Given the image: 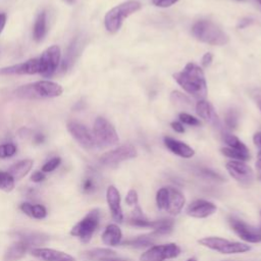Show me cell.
<instances>
[{
    "mask_svg": "<svg viewBox=\"0 0 261 261\" xmlns=\"http://www.w3.org/2000/svg\"><path fill=\"white\" fill-rule=\"evenodd\" d=\"M175 82L198 101L205 100L207 96V84L200 66L189 62L181 71L173 74Z\"/></svg>",
    "mask_w": 261,
    "mask_h": 261,
    "instance_id": "cell-1",
    "label": "cell"
},
{
    "mask_svg": "<svg viewBox=\"0 0 261 261\" xmlns=\"http://www.w3.org/2000/svg\"><path fill=\"white\" fill-rule=\"evenodd\" d=\"M193 36L200 42L222 46L228 43L229 38L219 25L208 19H200L192 27Z\"/></svg>",
    "mask_w": 261,
    "mask_h": 261,
    "instance_id": "cell-2",
    "label": "cell"
},
{
    "mask_svg": "<svg viewBox=\"0 0 261 261\" xmlns=\"http://www.w3.org/2000/svg\"><path fill=\"white\" fill-rule=\"evenodd\" d=\"M62 92L63 89L59 84L44 80L21 86L14 91V94L22 99H43L58 97Z\"/></svg>",
    "mask_w": 261,
    "mask_h": 261,
    "instance_id": "cell-3",
    "label": "cell"
},
{
    "mask_svg": "<svg viewBox=\"0 0 261 261\" xmlns=\"http://www.w3.org/2000/svg\"><path fill=\"white\" fill-rule=\"evenodd\" d=\"M186 198L184 194L172 187H163L157 191L156 205L160 211L169 215H177L184 208Z\"/></svg>",
    "mask_w": 261,
    "mask_h": 261,
    "instance_id": "cell-4",
    "label": "cell"
},
{
    "mask_svg": "<svg viewBox=\"0 0 261 261\" xmlns=\"http://www.w3.org/2000/svg\"><path fill=\"white\" fill-rule=\"evenodd\" d=\"M141 9V3L135 0L122 2L111 8L104 17V24L109 33H116L124 18Z\"/></svg>",
    "mask_w": 261,
    "mask_h": 261,
    "instance_id": "cell-5",
    "label": "cell"
},
{
    "mask_svg": "<svg viewBox=\"0 0 261 261\" xmlns=\"http://www.w3.org/2000/svg\"><path fill=\"white\" fill-rule=\"evenodd\" d=\"M93 137L97 148H107L119 142L115 127L104 117H97L94 122Z\"/></svg>",
    "mask_w": 261,
    "mask_h": 261,
    "instance_id": "cell-6",
    "label": "cell"
},
{
    "mask_svg": "<svg viewBox=\"0 0 261 261\" xmlns=\"http://www.w3.org/2000/svg\"><path fill=\"white\" fill-rule=\"evenodd\" d=\"M199 244L203 247L211 249L221 254H240L251 250L247 244L240 242H232L219 237H206L199 240Z\"/></svg>",
    "mask_w": 261,
    "mask_h": 261,
    "instance_id": "cell-7",
    "label": "cell"
},
{
    "mask_svg": "<svg viewBox=\"0 0 261 261\" xmlns=\"http://www.w3.org/2000/svg\"><path fill=\"white\" fill-rule=\"evenodd\" d=\"M100 221L99 209H92L70 230V234L79 238L83 243H88L96 231Z\"/></svg>",
    "mask_w": 261,
    "mask_h": 261,
    "instance_id": "cell-8",
    "label": "cell"
},
{
    "mask_svg": "<svg viewBox=\"0 0 261 261\" xmlns=\"http://www.w3.org/2000/svg\"><path fill=\"white\" fill-rule=\"evenodd\" d=\"M180 252V248L174 243L156 245L145 251L140 256V261H164L166 259L177 257Z\"/></svg>",
    "mask_w": 261,
    "mask_h": 261,
    "instance_id": "cell-9",
    "label": "cell"
},
{
    "mask_svg": "<svg viewBox=\"0 0 261 261\" xmlns=\"http://www.w3.org/2000/svg\"><path fill=\"white\" fill-rule=\"evenodd\" d=\"M137 156V150L133 145H122L104 153L99 161L104 166H116L122 161L133 159Z\"/></svg>",
    "mask_w": 261,
    "mask_h": 261,
    "instance_id": "cell-10",
    "label": "cell"
},
{
    "mask_svg": "<svg viewBox=\"0 0 261 261\" xmlns=\"http://www.w3.org/2000/svg\"><path fill=\"white\" fill-rule=\"evenodd\" d=\"M128 223L133 226L141 227V228H152L153 233L157 237L167 234L171 231L173 227L172 219H157V220H149L146 216L141 218H133L130 217Z\"/></svg>",
    "mask_w": 261,
    "mask_h": 261,
    "instance_id": "cell-11",
    "label": "cell"
},
{
    "mask_svg": "<svg viewBox=\"0 0 261 261\" xmlns=\"http://www.w3.org/2000/svg\"><path fill=\"white\" fill-rule=\"evenodd\" d=\"M61 58V51L60 48L57 45L50 46L47 48L39 57L40 62V68H41V74L44 76H49L53 74L60 62Z\"/></svg>",
    "mask_w": 261,
    "mask_h": 261,
    "instance_id": "cell-12",
    "label": "cell"
},
{
    "mask_svg": "<svg viewBox=\"0 0 261 261\" xmlns=\"http://www.w3.org/2000/svg\"><path fill=\"white\" fill-rule=\"evenodd\" d=\"M229 224L232 230L245 242L247 243H260L261 242V232L259 228H256L242 219H239L234 216L228 218Z\"/></svg>",
    "mask_w": 261,
    "mask_h": 261,
    "instance_id": "cell-13",
    "label": "cell"
},
{
    "mask_svg": "<svg viewBox=\"0 0 261 261\" xmlns=\"http://www.w3.org/2000/svg\"><path fill=\"white\" fill-rule=\"evenodd\" d=\"M67 129L73 139L85 149L92 150L96 147V143L93 137V133H91L87 126L84 124L70 120L67 122Z\"/></svg>",
    "mask_w": 261,
    "mask_h": 261,
    "instance_id": "cell-14",
    "label": "cell"
},
{
    "mask_svg": "<svg viewBox=\"0 0 261 261\" xmlns=\"http://www.w3.org/2000/svg\"><path fill=\"white\" fill-rule=\"evenodd\" d=\"M229 175L242 185H250L254 180L253 169L244 161L231 160L225 165Z\"/></svg>",
    "mask_w": 261,
    "mask_h": 261,
    "instance_id": "cell-15",
    "label": "cell"
},
{
    "mask_svg": "<svg viewBox=\"0 0 261 261\" xmlns=\"http://www.w3.org/2000/svg\"><path fill=\"white\" fill-rule=\"evenodd\" d=\"M39 58H32L24 62L16 63L6 67L0 68V75H23V74H36L40 73Z\"/></svg>",
    "mask_w": 261,
    "mask_h": 261,
    "instance_id": "cell-16",
    "label": "cell"
},
{
    "mask_svg": "<svg viewBox=\"0 0 261 261\" xmlns=\"http://www.w3.org/2000/svg\"><path fill=\"white\" fill-rule=\"evenodd\" d=\"M217 210V207L214 203L199 199L192 202L186 209V212L189 216L194 218H206L212 215Z\"/></svg>",
    "mask_w": 261,
    "mask_h": 261,
    "instance_id": "cell-17",
    "label": "cell"
},
{
    "mask_svg": "<svg viewBox=\"0 0 261 261\" xmlns=\"http://www.w3.org/2000/svg\"><path fill=\"white\" fill-rule=\"evenodd\" d=\"M106 200L111 213V217L115 222L121 223L123 220L122 208L120 205V194L114 186H109L106 191Z\"/></svg>",
    "mask_w": 261,
    "mask_h": 261,
    "instance_id": "cell-18",
    "label": "cell"
},
{
    "mask_svg": "<svg viewBox=\"0 0 261 261\" xmlns=\"http://www.w3.org/2000/svg\"><path fill=\"white\" fill-rule=\"evenodd\" d=\"M31 253L41 261H75V259L62 251L49 248H33Z\"/></svg>",
    "mask_w": 261,
    "mask_h": 261,
    "instance_id": "cell-19",
    "label": "cell"
},
{
    "mask_svg": "<svg viewBox=\"0 0 261 261\" xmlns=\"http://www.w3.org/2000/svg\"><path fill=\"white\" fill-rule=\"evenodd\" d=\"M196 111L198 115L201 118H203L205 121H207L208 123H210L215 127H220L221 125L220 119L217 113L215 112L213 106L208 101H205V100L198 101L196 104Z\"/></svg>",
    "mask_w": 261,
    "mask_h": 261,
    "instance_id": "cell-20",
    "label": "cell"
},
{
    "mask_svg": "<svg viewBox=\"0 0 261 261\" xmlns=\"http://www.w3.org/2000/svg\"><path fill=\"white\" fill-rule=\"evenodd\" d=\"M164 145L171 153H173L181 158H192L195 155V151L192 147H190L186 143L175 140L173 138L165 137Z\"/></svg>",
    "mask_w": 261,
    "mask_h": 261,
    "instance_id": "cell-21",
    "label": "cell"
},
{
    "mask_svg": "<svg viewBox=\"0 0 261 261\" xmlns=\"http://www.w3.org/2000/svg\"><path fill=\"white\" fill-rule=\"evenodd\" d=\"M31 248L32 247L30 246V244L21 239H18L15 243L8 247L3 259L4 261H17L21 259Z\"/></svg>",
    "mask_w": 261,
    "mask_h": 261,
    "instance_id": "cell-22",
    "label": "cell"
},
{
    "mask_svg": "<svg viewBox=\"0 0 261 261\" xmlns=\"http://www.w3.org/2000/svg\"><path fill=\"white\" fill-rule=\"evenodd\" d=\"M101 239H102V242L107 246H110V247L118 246L122 239V232L118 227V225L111 223L106 226V228L102 233Z\"/></svg>",
    "mask_w": 261,
    "mask_h": 261,
    "instance_id": "cell-23",
    "label": "cell"
},
{
    "mask_svg": "<svg viewBox=\"0 0 261 261\" xmlns=\"http://www.w3.org/2000/svg\"><path fill=\"white\" fill-rule=\"evenodd\" d=\"M33 164L34 161L32 159H23L11 165L7 172L14 178V180H18L29 173L33 167Z\"/></svg>",
    "mask_w": 261,
    "mask_h": 261,
    "instance_id": "cell-24",
    "label": "cell"
},
{
    "mask_svg": "<svg viewBox=\"0 0 261 261\" xmlns=\"http://www.w3.org/2000/svg\"><path fill=\"white\" fill-rule=\"evenodd\" d=\"M47 34V15L45 11H42L38 14L34 29H33V37L36 42H41Z\"/></svg>",
    "mask_w": 261,
    "mask_h": 261,
    "instance_id": "cell-25",
    "label": "cell"
},
{
    "mask_svg": "<svg viewBox=\"0 0 261 261\" xmlns=\"http://www.w3.org/2000/svg\"><path fill=\"white\" fill-rule=\"evenodd\" d=\"M15 234H16L17 239H21V240L25 241L28 244H30L31 247L41 245L48 240V237L46 234L36 232V231H31V230L16 231Z\"/></svg>",
    "mask_w": 261,
    "mask_h": 261,
    "instance_id": "cell-26",
    "label": "cell"
},
{
    "mask_svg": "<svg viewBox=\"0 0 261 261\" xmlns=\"http://www.w3.org/2000/svg\"><path fill=\"white\" fill-rule=\"evenodd\" d=\"M156 237L157 236H155L153 232L150 234L139 236V237L128 239V240L122 242V246L132 247V248H146V247L151 246L154 243Z\"/></svg>",
    "mask_w": 261,
    "mask_h": 261,
    "instance_id": "cell-27",
    "label": "cell"
},
{
    "mask_svg": "<svg viewBox=\"0 0 261 261\" xmlns=\"http://www.w3.org/2000/svg\"><path fill=\"white\" fill-rule=\"evenodd\" d=\"M19 208L24 214L36 219H43L47 215L46 208L41 204L33 205L31 203H22L20 204Z\"/></svg>",
    "mask_w": 261,
    "mask_h": 261,
    "instance_id": "cell-28",
    "label": "cell"
},
{
    "mask_svg": "<svg viewBox=\"0 0 261 261\" xmlns=\"http://www.w3.org/2000/svg\"><path fill=\"white\" fill-rule=\"evenodd\" d=\"M83 256L86 259L89 260H98L101 261L105 258H109V257H114L116 256L115 252L111 249H107V248H96V249H92L89 251H86L83 253Z\"/></svg>",
    "mask_w": 261,
    "mask_h": 261,
    "instance_id": "cell-29",
    "label": "cell"
},
{
    "mask_svg": "<svg viewBox=\"0 0 261 261\" xmlns=\"http://www.w3.org/2000/svg\"><path fill=\"white\" fill-rule=\"evenodd\" d=\"M220 151L224 156L234 159V160H238V161H247L251 157L249 150L243 151V150H237V149H231V148L225 147V148H222Z\"/></svg>",
    "mask_w": 261,
    "mask_h": 261,
    "instance_id": "cell-30",
    "label": "cell"
},
{
    "mask_svg": "<svg viewBox=\"0 0 261 261\" xmlns=\"http://www.w3.org/2000/svg\"><path fill=\"white\" fill-rule=\"evenodd\" d=\"M224 142L226 143L228 148L237 149V150H243V151L249 150L247 148V146L238 137H236L231 134H225L224 135Z\"/></svg>",
    "mask_w": 261,
    "mask_h": 261,
    "instance_id": "cell-31",
    "label": "cell"
},
{
    "mask_svg": "<svg viewBox=\"0 0 261 261\" xmlns=\"http://www.w3.org/2000/svg\"><path fill=\"white\" fill-rule=\"evenodd\" d=\"M14 188V178L7 171H0V189L10 192Z\"/></svg>",
    "mask_w": 261,
    "mask_h": 261,
    "instance_id": "cell-32",
    "label": "cell"
},
{
    "mask_svg": "<svg viewBox=\"0 0 261 261\" xmlns=\"http://www.w3.org/2000/svg\"><path fill=\"white\" fill-rule=\"evenodd\" d=\"M170 100L172 103H174L177 106H191L192 102L191 100L184 95L182 93L178 91H173L170 95Z\"/></svg>",
    "mask_w": 261,
    "mask_h": 261,
    "instance_id": "cell-33",
    "label": "cell"
},
{
    "mask_svg": "<svg viewBox=\"0 0 261 261\" xmlns=\"http://www.w3.org/2000/svg\"><path fill=\"white\" fill-rule=\"evenodd\" d=\"M16 146L12 143L2 144L0 145V158H8L12 157L16 153Z\"/></svg>",
    "mask_w": 261,
    "mask_h": 261,
    "instance_id": "cell-34",
    "label": "cell"
},
{
    "mask_svg": "<svg viewBox=\"0 0 261 261\" xmlns=\"http://www.w3.org/2000/svg\"><path fill=\"white\" fill-rule=\"evenodd\" d=\"M225 124L230 127V128H236L239 122V114L236 110H229L226 114H225V118H224Z\"/></svg>",
    "mask_w": 261,
    "mask_h": 261,
    "instance_id": "cell-35",
    "label": "cell"
},
{
    "mask_svg": "<svg viewBox=\"0 0 261 261\" xmlns=\"http://www.w3.org/2000/svg\"><path fill=\"white\" fill-rule=\"evenodd\" d=\"M61 163L60 157H53L50 160H48L43 166H42V171L43 172H51L55 170Z\"/></svg>",
    "mask_w": 261,
    "mask_h": 261,
    "instance_id": "cell-36",
    "label": "cell"
},
{
    "mask_svg": "<svg viewBox=\"0 0 261 261\" xmlns=\"http://www.w3.org/2000/svg\"><path fill=\"white\" fill-rule=\"evenodd\" d=\"M82 190L86 194H91L96 190V181L92 176H87L82 184Z\"/></svg>",
    "mask_w": 261,
    "mask_h": 261,
    "instance_id": "cell-37",
    "label": "cell"
},
{
    "mask_svg": "<svg viewBox=\"0 0 261 261\" xmlns=\"http://www.w3.org/2000/svg\"><path fill=\"white\" fill-rule=\"evenodd\" d=\"M179 119L181 122L186 123V124H189V125H192V126H197V125H200V121L198 118L194 117L193 115L191 114H188L186 112H181L179 113Z\"/></svg>",
    "mask_w": 261,
    "mask_h": 261,
    "instance_id": "cell-38",
    "label": "cell"
},
{
    "mask_svg": "<svg viewBox=\"0 0 261 261\" xmlns=\"http://www.w3.org/2000/svg\"><path fill=\"white\" fill-rule=\"evenodd\" d=\"M138 193L136 190H129L125 196V203L128 206H136L138 204Z\"/></svg>",
    "mask_w": 261,
    "mask_h": 261,
    "instance_id": "cell-39",
    "label": "cell"
},
{
    "mask_svg": "<svg viewBox=\"0 0 261 261\" xmlns=\"http://www.w3.org/2000/svg\"><path fill=\"white\" fill-rule=\"evenodd\" d=\"M201 172H202V174H203L204 176H206V177H208V178H210V179H213V180H220V181L223 180L222 176L219 175L218 173H216V172L213 171V170L204 168V169L201 170Z\"/></svg>",
    "mask_w": 261,
    "mask_h": 261,
    "instance_id": "cell-40",
    "label": "cell"
},
{
    "mask_svg": "<svg viewBox=\"0 0 261 261\" xmlns=\"http://www.w3.org/2000/svg\"><path fill=\"white\" fill-rule=\"evenodd\" d=\"M178 0H153V4L158 7H169L176 3Z\"/></svg>",
    "mask_w": 261,
    "mask_h": 261,
    "instance_id": "cell-41",
    "label": "cell"
},
{
    "mask_svg": "<svg viewBox=\"0 0 261 261\" xmlns=\"http://www.w3.org/2000/svg\"><path fill=\"white\" fill-rule=\"evenodd\" d=\"M45 173L43 171H40V170H37L35 171L32 176H31V179L34 181V182H40V181H43L45 179Z\"/></svg>",
    "mask_w": 261,
    "mask_h": 261,
    "instance_id": "cell-42",
    "label": "cell"
},
{
    "mask_svg": "<svg viewBox=\"0 0 261 261\" xmlns=\"http://www.w3.org/2000/svg\"><path fill=\"white\" fill-rule=\"evenodd\" d=\"M212 59H213V55H212L211 53H209V52L205 53V54L203 55V57H202V65H203L204 67H208V66L211 64Z\"/></svg>",
    "mask_w": 261,
    "mask_h": 261,
    "instance_id": "cell-43",
    "label": "cell"
},
{
    "mask_svg": "<svg viewBox=\"0 0 261 261\" xmlns=\"http://www.w3.org/2000/svg\"><path fill=\"white\" fill-rule=\"evenodd\" d=\"M170 125L173 128V130H175L176 133H184L185 132L184 125L180 122H178V121H173V122L170 123Z\"/></svg>",
    "mask_w": 261,
    "mask_h": 261,
    "instance_id": "cell-44",
    "label": "cell"
},
{
    "mask_svg": "<svg viewBox=\"0 0 261 261\" xmlns=\"http://www.w3.org/2000/svg\"><path fill=\"white\" fill-rule=\"evenodd\" d=\"M253 142L255 144L256 147H258L259 149H261V132H258L254 135L253 137Z\"/></svg>",
    "mask_w": 261,
    "mask_h": 261,
    "instance_id": "cell-45",
    "label": "cell"
},
{
    "mask_svg": "<svg viewBox=\"0 0 261 261\" xmlns=\"http://www.w3.org/2000/svg\"><path fill=\"white\" fill-rule=\"evenodd\" d=\"M6 14L5 13H0V34L2 33L5 24H6Z\"/></svg>",
    "mask_w": 261,
    "mask_h": 261,
    "instance_id": "cell-46",
    "label": "cell"
},
{
    "mask_svg": "<svg viewBox=\"0 0 261 261\" xmlns=\"http://www.w3.org/2000/svg\"><path fill=\"white\" fill-rule=\"evenodd\" d=\"M251 22H252V19H251V18H244V19H242V20L240 21L238 28H239V29H244V28H246L247 25H249Z\"/></svg>",
    "mask_w": 261,
    "mask_h": 261,
    "instance_id": "cell-47",
    "label": "cell"
},
{
    "mask_svg": "<svg viewBox=\"0 0 261 261\" xmlns=\"http://www.w3.org/2000/svg\"><path fill=\"white\" fill-rule=\"evenodd\" d=\"M44 141H45L44 135H42V134H36V135L34 136V142H35L36 144H42Z\"/></svg>",
    "mask_w": 261,
    "mask_h": 261,
    "instance_id": "cell-48",
    "label": "cell"
},
{
    "mask_svg": "<svg viewBox=\"0 0 261 261\" xmlns=\"http://www.w3.org/2000/svg\"><path fill=\"white\" fill-rule=\"evenodd\" d=\"M101 261H130V260L114 256V257H109V258H105V259H103V260H101Z\"/></svg>",
    "mask_w": 261,
    "mask_h": 261,
    "instance_id": "cell-49",
    "label": "cell"
},
{
    "mask_svg": "<svg viewBox=\"0 0 261 261\" xmlns=\"http://www.w3.org/2000/svg\"><path fill=\"white\" fill-rule=\"evenodd\" d=\"M256 168L261 171V149H259L258 156H257V161H256Z\"/></svg>",
    "mask_w": 261,
    "mask_h": 261,
    "instance_id": "cell-50",
    "label": "cell"
},
{
    "mask_svg": "<svg viewBox=\"0 0 261 261\" xmlns=\"http://www.w3.org/2000/svg\"><path fill=\"white\" fill-rule=\"evenodd\" d=\"M255 100L258 108L261 110V94H256L255 95Z\"/></svg>",
    "mask_w": 261,
    "mask_h": 261,
    "instance_id": "cell-51",
    "label": "cell"
},
{
    "mask_svg": "<svg viewBox=\"0 0 261 261\" xmlns=\"http://www.w3.org/2000/svg\"><path fill=\"white\" fill-rule=\"evenodd\" d=\"M187 261H197V259L194 258V257H192V258H189Z\"/></svg>",
    "mask_w": 261,
    "mask_h": 261,
    "instance_id": "cell-52",
    "label": "cell"
},
{
    "mask_svg": "<svg viewBox=\"0 0 261 261\" xmlns=\"http://www.w3.org/2000/svg\"><path fill=\"white\" fill-rule=\"evenodd\" d=\"M65 1H66L67 3H69V4H72V3H73L75 0H65Z\"/></svg>",
    "mask_w": 261,
    "mask_h": 261,
    "instance_id": "cell-53",
    "label": "cell"
},
{
    "mask_svg": "<svg viewBox=\"0 0 261 261\" xmlns=\"http://www.w3.org/2000/svg\"><path fill=\"white\" fill-rule=\"evenodd\" d=\"M260 217H261V211H260ZM259 230H260V232H261V224H260V227H259Z\"/></svg>",
    "mask_w": 261,
    "mask_h": 261,
    "instance_id": "cell-54",
    "label": "cell"
},
{
    "mask_svg": "<svg viewBox=\"0 0 261 261\" xmlns=\"http://www.w3.org/2000/svg\"><path fill=\"white\" fill-rule=\"evenodd\" d=\"M257 1H258V2H259V4L261 5V0H257Z\"/></svg>",
    "mask_w": 261,
    "mask_h": 261,
    "instance_id": "cell-55",
    "label": "cell"
},
{
    "mask_svg": "<svg viewBox=\"0 0 261 261\" xmlns=\"http://www.w3.org/2000/svg\"><path fill=\"white\" fill-rule=\"evenodd\" d=\"M259 180H261V175H259Z\"/></svg>",
    "mask_w": 261,
    "mask_h": 261,
    "instance_id": "cell-56",
    "label": "cell"
}]
</instances>
